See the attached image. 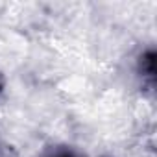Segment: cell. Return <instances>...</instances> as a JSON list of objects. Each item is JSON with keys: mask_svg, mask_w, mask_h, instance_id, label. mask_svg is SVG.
<instances>
[{"mask_svg": "<svg viewBox=\"0 0 157 157\" xmlns=\"http://www.w3.org/2000/svg\"><path fill=\"white\" fill-rule=\"evenodd\" d=\"M140 70L144 76L148 78H153L155 74V54L153 52H148L142 56V61H140Z\"/></svg>", "mask_w": 157, "mask_h": 157, "instance_id": "cell-1", "label": "cell"}, {"mask_svg": "<svg viewBox=\"0 0 157 157\" xmlns=\"http://www.w3.org/2000/svg\"><path fill=\"white\" fill-rule=\"evenodd\" d=\"M52 157H78V155H74L72 151H67V150H59V151L52 153Z\"/></svg>", "mask_w": 157, "mask_h": 157, "instance_id": "cell-2", "label": "cell"}]
</instances>
